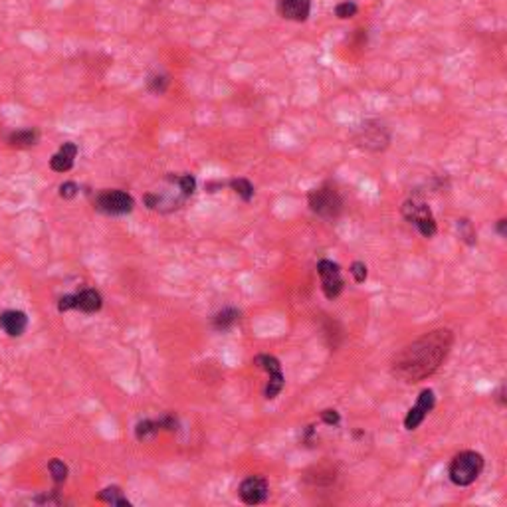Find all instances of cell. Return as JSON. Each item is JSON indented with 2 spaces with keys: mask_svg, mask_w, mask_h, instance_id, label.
Masks as SVG:
<instances>
[{
  "mask_svg": "<svg viewBox=\"0 0 507 507\" xmlns=\"http://www.w3.org/2000/svg\"><path fill=\"white\" fill-rule=\"evenodd\" d=\"M454 343V333L450 329H434L422 335L392 359V375L402 383H420L434 375L438 366L444 363Z\"/></svg>",
  "mask_w": 507,
  "mask_h": 507,
  "instance_id": "cell-1",
  "label": "cell"
},
{
  "mask_svg": "<svg viewBox=\"0 0 507 507\" xmlns=\"http://www.w3.org/2000/svg\"><path fill=\"white\" fill-rule=\"evenodd\" d=\"M307 204H309V210L313 214H317L319 218L323 220H337L343 213V197L341 192L337 190L335 185L325 183L317 189H313L307 197Z\"/></svg>",
  "mask_w": 507,
  "mask_h": 507,
  "instance_id": "cell-2",
  "label": "cell"
},
{
  "mask_svg": "<svg viewBox=\"0 0 507 507\" xmlns=\"http://www.w3.org/2000/svg\"><path fill=\"white\" fill-rule=\"evenodd\" d=\"M353 141L359 149L369 153H383L390 145V129L380 119H366L353 133Z\"/></svg>",
  "mask_w": 507,
  "mask_h": 507,
  "instance_id": "cell-3",
  "label": "cell"
},
{
  "mask_svg": "<svg viewBox=\"0 0 507 507\" xmlns=\"http://www.w3.org/2000/svg\"><path fill=\"white\" fill-rule=\"evenodd\" d=\"M482 470H484V456L473 450H466L456 454L454 460L450 462L448 476L454 485L468 487L480 478Z\"/></svg>",
  "mask_w": 507,
  "mask_h": 507,
  "instance_id": "cell-4",
  "label": "cell"
},
{
  "mask_svg": "<svg viewBox=\"0 0 507 507\" xmlns=\"http://www.w3.org/2000/svg\"><path fill=\"white\" fill-rule=\"evenodd\" d=\"M402 216H404L406 222H410V224H413L424 238L436 236L438 232L436 218H434V214L430 210V206H428L424 201H420V199H416V197L408 199V201L402 204Z\"/></svg>",
  "mask_w": 507,
  "mask_h": 507,
  "instance_id": "cell-5",
  "label": "cell"
},
{
  "mask_svg": "<svg viewBox=\"0 0 507 507\" xmlns=\"http://www.w3.org/2000/svg\"><path fill=\"white\" fill-rule=\"evenodd\" d=\"M135 206V201L125 190H103L95 199V210L109 214V216H123L129 214Z\"/></svg>",
  "mask_w": 507,
  "mask_h": 507,
  "instance_id": "cell-6",
  "label": "cell"
},
{
  "mask_svg": "<svg viewBox=\"0 0 507 507\" xmlns=\"http://www.w3.org/2000/svg\"><path fill=\"white\" fill-rule=\"evenodd\" d=\"M254 365H258L259 369H264V371L268 373L270 380H268V387L264 390V397H266L268 401H273V399L282 392L283 385H285V377H283L280 361H278L273 355H258V357L254 359Z\"/></svg>",
  "mask_w": 507,
  "mask_h": 507,
  "instance_id": "cell-7",
  "label": "cell"
},
{
  "mask_svg": "<svg viewBox=\"0 0 507 507\" xmlns=\"http://www.w3.org/2000/svg\"><path fill=\"white\" fill-rule=\"evenodd\" d=\"M317 273L321 278V290L327 299H337L343 292V276L339 264L331 262V259H321L317 264Z\"/></svg>",
  "mask_w": 507,
  "mask_h": 507,
  "instance_id": "cell-8",
  "label": "cell"
},
{
  "mask_svg": "<svg viewBox=\"0 0 507 507\" xmlns=\"http://www.w3.org/2000/svg\"><path fill=\"white\" fill-rule=\"evenodd\" d=\"M434 404H436L434 390H430V389L422 390V392H420V397H418V401H416V404H414L413 408L408 410L406 418H404V428H406V430H416L418 426L424 422L426 416L432 413Z\"/></svg>",
  "mask_w": 507,
  "mask_h": 507,
  "instance_id": "cell-9",
  "label": "cell"
},
{
  "mask_svg": "<svg viewBox=\"0 0 507 507\" xmlns=\"http://www.w3.org/2000/svg\"><path fill=\"white\" fill-rule=\"evenodd\" d=\"M238 496L246 504V506H258L268 499V482L259 476L246 478L240 487H238Z\"/></svg>",
  "mask_w": 507,
  "mask_h": 507,
  "instance_id": "cell-10",
  "label": "cell"
},
{
  "mask_svg": "<svg viewBox=\"0 0 507 507\" xmlns=\"http://www.w3.org/2000/svg\"><path fill=\"white\" fill-rule=\"evenodd\" d=\"M278 14L290 22H307L311 16V0H278Z\"/></svg>",
  "mask_w": 507,
  "mask_h": 507,
  "instance_id": "cell-11",
  "label": "cell"
},
{
  "mask_svg": "<svg viewBox=\"0 0 507 507\" xmlns=\"http://www.w3.org/2000/svg\"><path fill=\"white\" fill-rule=\"evenodd\" d=\"M76 157H78V145L71 141L64 143L58 153H54V157L50 159V169L54 173H68L76 163Z\"/></svg>",
  "mask_w": 507,
  "mask_h": 507,
  "instance_id": "cell-12",
  "label": "cell"
},
{
  "mask_svg": "<svg viewBox=\"0 0 507 507\" xmlns=\"http://www.w3.org/2000/svg\"><path fill=\"white\" fill-rule=\"evenodd\" d=\"M0 327L6 331L10 337H20L26 331V327H28V317H26V313L16 311V309L4 311L0 315Z\"/></svg>",
  "mask_w": 507,
  "mask_h": 507,
  "instance_id": "cell-13",
  "label": "cell"
},
{
  "mask_svg": "<svg viewBox=\"0 0 507 507\" xmlns=\"http://www.w3.org/2000/svg\"><path fill=\"white\" fill-rule=\"evenodd\" d=\"M73 297H76V309H80L83 313H95V311L101 309V304H103L101 294L95 292V290H83Z\"/></svg>",
  "mask_w": 507,
  "mask_h": 507,
  "instance_id": "cell-14",
  "label": "cell"
},
{
  "mask_svg": "<svg viewBox=\"0 0 507 507\" xmlns=\"http://www.w3.org/2000/svg\"><path fill=\"white\" fill-rule=\"evenodd\" d=\"M240 319V311L234 307H226L222 311H218L213 319V325L216 331H228L232 329Z\"/></svg>",
  "mask_w": 507,
  "mask_h": 507,
  "instance_id": "cell-15",
  "label": "cell"
},
{
  "mask_svg": "<svg viewBox=\"0 0 507 507\" xmlns=\"http://www.w3.org/2000/svg\"><path fill=\"white\" fill-rule=\"evenodd\" d=\"M38 139H40V133L36 129H18L14 131V133H10L6 141H8L10 147H20V149H24V147H32V145H36Z\"/></svg>",
  "mask_w": 507,
  "mask_h": 507,
  "instance_id": "cell-16",
  "label": "cell"
},
{
  "mask_svg": "<svg viewBox=\"0 0 507 507\" xmlns=\"http://www.w3.org/2000/svg\"><path fill=\"white\" fill-rule=\"evenodd\" d=\"M99 499L101 501H106V504H111V506H121V507H129L131 501L127 497L123 496V492L119 490V487H106V490H101L99 492Z\"/></svg>",
  "mask_w": 507,
  "mask_h": 507,
  "instance_id": "cell-17",
  "label": "cell"
},
{
  "mask_svg": "<svg viewBox=\"0 0 507 507\" xmlns=\"http://www.w3.org/2000/svg\"><path fill=\"white\" fill-rule=\"evenodd\" d=\"M228 187L234 190L244 202L252 201V199H254V192H256V190H254V185L250 183L248 178H232V180L228 183Z\"/></svg>",
  "mask_w": 507,
  "mask_h": 507,
  "instance_id": "cell-18",
  "label": "cell"
},
{
  "mask_svg": "<svg viewBox=\"0 0 507 507\" xmlns=\"http://www.w3.org/2000/svg\"><path fill=\"white\" fill-rule=\"evenodd\" d=\"M335 16L339 18V20H351L355 18L357 14H359V4L355 2V0H341L337 6H335Z\"/></svg>",
  "mask_w": 507,
  "mask_h": 507,
  "instance_id": "cell-19",
  "label": "cell"
},
{
  "mask_svg": "<svg viewBox=\"0 0 507 507\" xmlns=\"http://www.w3.org/2000/svg\"><path fill=\"white\" fill-rule=\"evenodd\" d=\"M169 83H171V78L166 73H153L149 80H147V87L149 92L155 95H163L169 90Z\"/></svg>",
  "mask_w": 507,
  "mask_h": 507,
  "instance_id": "cell-20",
  "label": "cell"
},
{
  "mask_svg": "<svg viewBox=\"0 0 507 507\" xmlns=\"http://www.w3.org/2000/svg\"><path fill=\"white\" fill-rule=\"evenodd\" d=\"M161 430V426H159V420H141L137 428H135V434L139 440H149V438H153L157 432Z\"/></svg>",
  "mask_w": 507,
  "mask_h": 507,
  "instance_id": "cell-21",
  "label": "cell"
},
{
  "mask_svg": "<svg viewBox=\"0 0 507 507\" xmlns=\"http://www.w3.org/2000/svg\"><path fill=\"white\" fill-rule=\"evenodd\" d=\"M173 177V180L177 183V187L178 190L189 199L190 194L197 190V178L192 177V175H180V177H175V175H171Z\"/></svg>",
  "mask_w": 507,
  "mask_h": 507,
  "instance_id": "cell-22",
  "label": "cell"
},
{
  "mask_svg": "<svg viewBox=\"0 0 507 507\" xmlns=\"http://www.w3.org/2000/svg\"><path fill=\"white\" fill-rule=\"evenodd\" d=\"M458 232H460V238L468 244V246H473L476 244V230H473L472 222L468 218H460L458 220Z\"/></svg>",
  "mask_w": 507,
  "mask_h": 507,
  "instance_id": "cell-23",
  "label": "cell"
},
{
  "mask_svg": "<svg viewBox=\"0 0 507 507\" xmlns=\"http://www.w3.org/2000/svg\"><path fill=\"white\" fill-rule=\"evenodd\" d=\"M48 470H50V473H52V478H54L56 484H64V482H66V478H68V466H66L62 460L50 462Z\"/></svg>",
  "mask_w": 507,
  "mask_h": 507,
  "instance_id": "cell-24",
  "label": "cell"
},
{
  "mask_svg": "<svg viewBox=\"0 0 507 507\" xmlns=\"http://www.w3.org/2000/svg\"><path fill=\"white\" fill-rule=\"evenodd\" d=\"M78 192H80V187H78L73 180H66L64 185H59V197H62V199H66V201L76 199V197H78Z\"/></svg>",
  "mask_w": 507,
  "mask_h": 507,
  "instance_id": "cell-25",
  "label": "cell"
},
{
  "mask_svg": "<svg viewBox=\"0 0 507 507\" xmlns=\"http://www.w3.org/2000/svg\"><path fill=\"white\" fill-rule=\"evenodd\" d=\"M351 273H353L355 282L363 283L366 280V266L365 262H353L351 266Z\"/></svg>",
  "mask_w": 507,
  "mask_h": 507,
  "instance_id": "cell-26",
  "label": "cell"
},
{
  "mask_svg": "<svg viewBox=\"0 0 507 507\" xmlns=\"http://www.w3.org/2000/svg\"><path fill=\"white\" fill-rule=\"evenodd\" d=\"M321 420H323V422H325L327 426H337L339 422H341V416H339L337 410H331V408H327V410H323V413H321Z\"/></svg>",
  "mask_w": 507,
  "mask_h": 507,
  "instance_id": "cell-27",
  "label": "cell"
},
{
  "mask_svg": "<svg viewBox=\"0 0 507 507\" xmlns=\"http://www.w3.org/2000/svg\"><path fill=\"white\" fill-rule=\"evenodd\" d=\"M497 234H499V236H507V220H506V218H501V220L497 222Z\"/></svg>",
  "mask_w": 507,
  "mask_h": 507,
  "instance_id": "cell-28",
  "label": "cell"
}]
</instances>
